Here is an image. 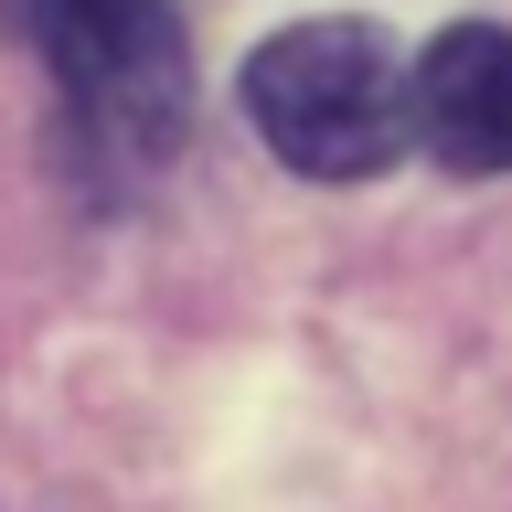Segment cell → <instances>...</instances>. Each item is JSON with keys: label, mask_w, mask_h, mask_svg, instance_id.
<instances>
[{"label": "cell", "mask_w": 512, "mask_h": 512, "mask_svg": "<svg viewBox=\"0 0 512 512\" xmlns=\"http://www.w3.org/2000/svg\"><path fill=\"white\" fill-rule=\"evenodd\" d=\"M406 150H427L438 171H512V32L459 22L406 64Z\"/></svg>", "instance_id": "3"}, {"label": "cell", "mask_w": 512, "mask_h": 512, "mask_svg": "<svg viewBox=\"0 0 512 512\" xmlns=\"http://www.w3.org/2000/svg\"><path fill=\"white\" fill-rule=\"evenodd\" d=\"M22 43L43 54L75 139L150 171L192 118V54L171 0H11Z\"/></svg>", "instance_id": "1"}, {"label": "cell", "mask_w": 512, "mask_h": 512, "mask_svg": "<svg viewBox=\"0 0 512 512\" xmlns=\"http://www.w3.org/2000/svg\"><path fill=\"white\" fill-rule=\"evenodd\" d=\"M256 139L310 182H374L406 160V64L374 22H299L246 54Z\"/></svg>", "instance_id": "2"}]
</instances>
